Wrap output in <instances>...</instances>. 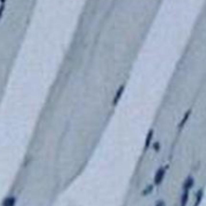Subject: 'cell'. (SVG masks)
Masks as SVG:
<instances>
[{
  "mask_svg": "<svg viewBox=\"0 0 206 206\" xmlns=\"http://www.w3.org/2000/svg\"><path fill=\"white\" fill-rule=\"evenodd\" d=\"M164 176H165V170L161 168V169H159L158 171H157L156 175H155V183L160 184L161 182L163 181V179H164Z\"/></svg>",
  "mask_w": 206,
  "mask_h": 206,
  "instance_id": "cell-1",
  "label": "cell"
},
{
  "mask_svg": "<svg viewBox=\"0 0 206 206\" xmlns=\"http://www.w3.org/2000/svg\"><path fill=\"white\" fill-rule=\"evenodd\" d=\"M15 204V198L14 197H8L4 200L2 206H14Z\"/></svg>",
  "mask_w": 206,
  "mask_h": 206,
  "instance_id": "cell-2",
  "label": "cell"
},
{
  "mask_svg": "<svg viewBox=\"0 0 206 206\" xmlns=\"http://www.w3.org/2000/svg\"><path fill=\"white\" fill-rule=\"evenodd\" d=\"M193 183H194V180L192 179V178H188V179L186 180L185 184H184V188H185V189H189L190 187H192Z\"/></svg>",
  "mask_w": 206,
  "mask_h": 206,
  "instance_id": "cell-3",
  "label": "cell"
},
{
  "mask_svg": "<svg viewBox=\"0 0 206 206\" xmlns=\"http://www.w3.org/2000/svg\"><path fill=\"white\" fill-rule=\"evenodd\" d=\"M123 89H124V87H122L121 89L119 90L120 92H118L117 95H116V98H115V104L117 103V102L120 100V97H121V95H122V94H123Z\"/></svg>",
  "mask_w": 206,
  "mask_h": 206,
  "instance_id": "cell-4",
  "label": "cell"
},
{
  "mask_svg": "<svg viewBox=\"0 0 206 206\" xmlns=\"http://www.w3.org/2000/svg\"><path fill=\"white\" fill-rule=\"evenodd\" d=\"M187 199H188V192L186 191L185 193H184V195H183V197H182V206H185V204H186V202H187Z\"/></svg>",
  "mask_w": 206,
  "mask_h": 206,
  "instance_id": "cell-5",
  "label": "cell"
},
{
  "mask_svg": "<svg viewBox=\"0 0 206 206\" xmlns=\"http://www.w3.org/2000/svg\"><path fill=\"white\" fill-rule=\"evenodd\" d=\"M201 198H202V191L200 190V191L198 192V194H197V199H196V205H198V204H199V202H200V200H201Z\"/></svg>",
  "mask_w": 206,
  "mask_h": 206,
  "instance_id": "cell-6",
  "label": "cell"
},
{
  "mask_svg": "<svg viewBox=\"0 0 206 206\" xmlns=\"http://www.w3.org/2000/svg\"><path fill=\"white\" fill-rule=\"evenodd\" d=\"M156 206H165V203L163 201H159V202H157Z\"/></svg>",
  "mask_w": 206,
  "mask_h": 206,
  "instance_id": "cell-7",
  "label": "cell"
},
{
  "mask_svg": "<svg viewBox=\"0 0 206 206\" xmlns=\"http://www.w3.org/2000/svg\"><path fill=\"white\" fill-rule=\"evenodd\" d=\"M3 9H4V5H1L0 6V17H1V15H2V13H3Z\"/></svg>",
  "mask_w": 206,
  "mask_h": 206,
  "instance_id": "cell-8",
  "label": "cell"
}]
</instances>
